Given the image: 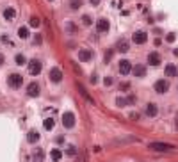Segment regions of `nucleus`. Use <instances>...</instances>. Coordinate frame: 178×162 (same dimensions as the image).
Instances as JSON below:
<instances>
[{
  "label": "nucleus",
  "mask_w": 178,
  "mask_h": 162,
  "mask_svg": "<svg viewBox=\"0 0 178 162\" xmlns=\"http://www.w3.org/2000/svg\"><path fill=\"white\" fill-rule=\"evenodd\" d=\"M148 150L166 153V152H173V150H175V144H169V143H150V144H148Z\"/></svg>",
  "instance_id": "1"
},
{
  "label": "nucleus",
  "mask_w": 178,
  "mask_h": 162,
  "mask_svg": "<svg viewBox=\"0 0 178 162\" xmlns=\"http://www.w3.org/2000/svg\"><path fill=\"white\" fill-rule=\"evenodd\" d=\"M21 84H23V77L20 73H11L7 77V86L11 89H18V87H21Z\"/></svg>",
  "instance_id": "2"
},
{
  "label": "nucleus",
  "mask_w": 178,
  "mask_h": 162,
  "mask_svg": "<svg viewBox=\"0 0 178 162\" xmlns=\"http://www.w3.org/2000/svg\"><path fill=\"white\" fill-rule=\"evenodd\" d=\"M75 123H77V118H75V114L71 111H68V112L62 114V125H64V128H73Z\"/></svg>",
  "instance_id": "3"
},
{
  "label": "nucleus",
  "mask_w": 178,
  "mask_h": 162,
  "mask_svg": "<svg viewBox=\"0 0 178 162\" xmlns=\"http://www.w3.org/2000/svg\"><path fill=\"white\" fill-rule=\"evenodd\" d=\"M41 70H43V64H41V61H37V59H32V61L29 62V73H30L32 77L39 75V73H41Z\"/></svg>",
  "instance_id": "4"
},
{
  "label": "nucleus",
  "mask_w": 178,
  "mask_h": 162,
  "mask_svg": "<svg viewBox=\"0 0 178 162\" xmlns=\"http://www.w3.org/2000/svg\"><path fill=\"white\" fill-rule=\"evenodd\" d=\"M48 75H50V80H52L53 84L62 82V77H64V75H62V70H61L59 66H53V68L50 70V73H48Z\"/></svg>",
  "instance_id": "5"
},
{
  "label": "nucleus",
  "mask_w": 178,
  "mask_h": 162,
  "mask_svg": "<svg viewBox=\"0 0 178 162\" xmlns=\"http://www.w3.org/2000/svg\"><path fill=\"white\" fill-rule=\"evenodd\" d=\"M155 93H159V95H164V93H168L169 91V82L168 80H164V78H160V80H157L155 82Z\"/></svg>",
  "instance_id": "6"
},
{
  "label": "nucleus",
  "mask_w": 178,
  "mask_h": 162,
  "mask_svg": "<svg viewBox=\"0 0 178 162\" xmlns=\"http://www.w3.org/2000/svg\"><path fill=\"white\" fill-rule=\"evenodd\" d=\"M109 29H111V23H109L107 18H100V20L96 21V30H98L100 34H107Z\"/></svg>",
  "instance_id": "7"
},
{
  "label": "nucleus",
  "mask_w": 178,
  "mask_h": 162,
  "mask_svg": "<svg viewBox=\"0 0 178 162\" xmlns=\"http://www.w3.org/2000/svg\"><path fill=\"white\" fill-rule=\"evenodd\" d=\"M132 41H134L136 45H144V43L148 41V34H146L144 30H137V32H134Z\"/></svg>",
  "instance_id": "8"
},
{
  "label": "nucleus",
  "mask_w": 178,
  "mask_h": 162,
  "mask_svg": "<svg viewBox=\"0 0 178 162\" xmlns=\"http://www.w3.org/2000/svg\"><path fill=\"white\" fill-rule=\"evenodd\" d=\"M39 91H41V87H39L37 82H30V84L27 86V96H30V98L39 96Z\"/></svg>",
  "instance_id": "9"
},
{
  "label": "nucleus",
  "mask_w": 178,
  "mask_h": 162,
  "mask_svg": "<svg viewBox=\"0 0 178 162\" xmlns=\"http://www.w3.org/2000/svg\"><path fill=\"white\" fill-rule=\"evenodd\" d=\"M144 114H146L148 118H155V116L159 114V105L153 103V102L146 103V107H144Z\"/></svg>",
  "instance_id": "10"
},
{
  "label": "nucleus",
  "mask_w": 178,
  "mask_h": 162,
  "mask_svg": "<svg viewBox=\"0 0 178 162\" xmlns=\"http://www.w3.org/2000/svg\"><path fill=\"white\" fill-rule=\"evenodd\" d=\"M146 61H148V64H150V66H159V64L162 62V57H160V54H159V52H150Z\"/></svg>",
  "instance_id": "11"
},
{
  "label": "nucleus",
  "mask_w": 178,
  "mask_h": 162,
  "mask_svg": "<svg viewBox=\"0 0 178 162\" xmlns=\"http://www.w3.org/2000/svg\"><path fill=\"white\" fill-rule=\"evenodd\" d=\"M78 59H80V62H89L93 59V52L89 48H80L78 50Z\"/></svg>",
  "instance_id": "12"
},
{
  "label": "nucleus",
  "mask_w": 178,
  "mask_h": 162,
  "mask_svg": "<svg viewBox=\"0 0 178 162\" xmlns=\"http://www.w3.org/2000/svg\"><path fill=\"white\" fill-rule=\"evenodd\" d=\"M118 68H119V73H121V75H128V73L132 71V64H130L128 59H121Z\"/></svg>",
  "instance_id": "13"
},
{
  "label": "nucleus",
  "mask_w": 178,
  "mask_h": 162,
  "mask_svg": "<svg viewBox=\"0 0 178 162\" xmlns=\"http://www.w3.org/2000/svg\"><path fill=\"white\" fill-rule=\"evenodd\" d=\"M2 14H4V20H7V21H12V20L18 16V12H16V9H14V7H5Z\"/></svg>",
  "instance_id": "14"
},
{
  "label": "nucleus",
  "mask_w": 178,
  "mask_h": 162,
  "mask_svg": "<svg viewBox=\"0 0 178 162\" xmlns=\"http://www.w3.org/2000/svg\"><path fill=\"white\" fill-rule=\"evenodd\" d=\"M132 73H134L137 78H143V77L146 75V66H144V64H136V66H132Z\"/></svg>",
  "instance_id": "15"
},
{
  "label": "nucleus",
  "mask_w": 178,
  "mask_h": 162,
  "mask_svg": "<svg viewBox=\"0 0 178 162\" xmlns=\"http://www.w3.org/2000/svg\"><path fill=\"white\" fill-rule=\"evenodd\" d=\"M116 48H118V52H121V54H127V52L130 50V43H128L127 39H119V41L116 43Z\"/></svg>",
  "instance_id": "16"
},
{
  "label": "nucleus",
  "mask_w": 178,
  "mask_h": 162,
  "mask_svg": "<svg viewBox=\"0 0 178 162\" xmlns=\"http://www.w3.org/2000/svg\"><path fill=\"white\" fill-rule=\"evenodd\" d=\"M32 162H45V152L41 148H36L32 153Z\"/></svg>",
  "instance_id": "17"
},
{
  "label": "nucleus",
  "mask_w": 178,
  "mask_h": 162,
  "mask_svg": "<svg viewBox=\"0 0 178 162\" xmlns=\"http://www.w3.org/2000/svg\"><path fill=\"white\" fill-rule=\"evenodd\" d=\"M77 89H78V91H80V95H82V96H84V98H86V100H87V102H89V103H91V105H94V100H93V98H91V96H89V93H87V91H86V87H84V86H82V84H77Z\"/></svg>",
  "instance_id": "18"
},
{
  "label": "nucleus",
  "mask_w": 178,
  "mask_h": 162,
  "mask_svg": "<svg viewBox=\"0 0 178 162\" xmlns=\"http://www.w3.org/2000/svg\"><path fill=\"white\" fill-rule=\"evenodd\" d=\"M164 71H166V77H178V68L175 64H168Z\"/></svg>",
  "instance_id": "19"
},
{
  "label": "nucleus",
  "mask_w": 178,
  "mask_h": 162,
  "mask_svg": "<svg viewBox=\"0 0 178 162\" xmlns=\"http://www.w3.org/2000/svg\"><path fill=\"white\" fill-rule=\"evenodd\" d=\"M27 141H29L30 144H36V143L39 141V134H37V130H30L29 136H27Z\"/></svg>",
  "instance_id": "20"
},
{
  "label": "nucleus",
  "mask_w": 178,
  "mask_h": 162,
  "mask_svg": "<svg viewBox=\"0 0 178 162\" xmlns=\"http://www.w3.org/2000/svg\"><path fill=\"white\" fill-rule=\"evenodd\" d=\"M66 32L71 34V36H75V34L78 32V27H77L73 21H68V23H66Z\"/></svg>",
  "instance_id": "21"
},
{
  "label": "nucleus",
  "mask_w": 178,
  "mask_h": 162,
  "mask_svg": "<svg viewBox=\"0 0 178 162\" xmlns=\"http://www.w3.org/2000/svg\"><path fill=\"white\" fill-rule=\"evenodd\" d=\"M50 157H52V161H53V162H59V161H61V157H62V152H61L59 148H53L52 153H50Z\"/></svg>",
  "instance_id": "22"
},
{
  "label": "nucleus",
  "mask_w": 178,
  "mask_h": 162,
  "mask_svg": "<svg viewBox=\"0 0 178 162\" xmlns=\"http://www.w3.org/2000/svg\"><path fill=\"white\" fill-rule=\"evenodd\" d=\"M14 62H16L18 66H23V64L27 62V59H25L23 54H16V55H14Z\"/></svg>",
  "instance_id": "23"
},
{
  "label": "nucleus",
  "mask_w": 178,
  "mask_h": 162,
  "mask_svg": "<svg viewBox=\"0 0 178 162\" xmlns=\"http://www.w3.org/2000/svg\"><path fill=\"white\" fill-rule=\"evenodd\" d=\"M18 37L27 39V37H29V29H27V27H20V29H18Z\"/></svg>",
  "instance_id": "24"
},
{
  "label": "nucleus",
  "mask_w": 178,
  "mask_h": 162,
  "mask_svg": "<svg viewBox=\"0 0 178 162\" xmlns=\"http://www.w3.org/2000/svg\"><path fill=\"white\" fill-rule=\"evenodd\" d=\"M114 103H116V107H119V109H123V107L128 105V103H127V98H123V96H118Z\"/></svg>",
  "instance_id": "25"
},
{
  "label": "nucleus",
  "mask_w": 178,
  "mask_h": 162,
  "mask_svg": "<svg viewBox=\"0 0 178 162\" xmlns=\"http://www.w3.org/2000/svg\"><path fill=\"white\" fill-rule=\"evenodd\" d=\"M82 23H84L86 27H91V25H93V16H91V14H84V16H82Z\"/></svg>",
  "instance_id": "26"
},
{
  "label": "nucleus",
  "mask_w": 178,
  "mask_h": 162,
  "mask_svg": "<svg viewBox=\"0 0 178 162\" xmlns=\"http://www.w3.org/2000/svg\"><path fill=\"white\" fill-rule=\"evenodd\" d=\"M53 125H55V121H53L52 118H46V119H45V123H43L45 130H52V128H53Z\"/></svg>",
  "instance_id": "27"
},
{
  "label": "nucleus",
  "mask_w": 178,
  "mask_h": 162,
  "mask_svg": "<svg viewBox=\"0 0 178 162\" xmlns=\"http://www.w3.org/2000/svg\"><path fill=\"white\" fill-rule=\"evenodd\" d=\"M80 5H82V0H70V9H71V11L80 9Z\"/></svg>",
  "instance_id": "28"
},
{
  "label": "nucleus",
  "mask_w": 178,
  "mask_h": 162,
  "mask_svg": "<svg viewBox=\"0 0 178 162\" xmlns=\"http://www.w3.org/2000/svg\"><path fill=\"white\" fill-rule=\"evenodd\" d=\"M29 25H30V27H39V25H41V21H39V18H37V16H32V18L29 20Z\"/></svg>",
  "instance_id": "29"
},
{
  "label": "nucleus",
  "mask_w": 178,
  "mask_h": 162,
  "mask_svg": "<svg viewBox=\"0 0 178 162\" xmlns=\"http://www.w3.org/2000/svg\"><path fill=\"white\" fill-rule=\"evenodd\" d=\"M66 153H68L70 157H75V155H77V148H75L73 144H70V146H66Z\"/></svg>",
  "instance_id": "30"
},
{
  "label": "nucleus",
  "mask_w": 178,
  "mask_h": 162,
  "mask_svg": "<svg viewBox=\"0 0 178 162\" xmlns=\"http://www.w3.org/2000/svg\"><path fill=\"white\" fill-rule=\"evenodd\" d=\"M32 43H34V45H41V43H43V36H41V34H34Z\"/></svg>",
  "instance_id": "31"
},
{
  "label": "nucleus",
  "mask_w": 178,
  "mask_h": 162,
  "mask_svg": "<svg viewBox=\"0 0 178 162\" xmlns=\"http://www.w3.org/2000/svg\"><path fill=\"white\" fill-rule=\"evenodd\" d=\"M137 139L136 137H125V139H118V141H114L116 144H119V143H136Z\"/></svg>",
  "instance_id": "32"
},
{
  "label": "nucleus",
  "mask_w": 178,
  "mask_h": 162,
  "mask_svg": "<svg viewBox=\"0 0 178 162\" xmlns=\"http://www.w3.org/2000/svg\"><path fill=\"white\" fill-rule=\"evenodd\" d=\"M118 87H119V91H128L130 89V82H121Z\"/></svg>",
  "instance_id": "33"
},
{
  "label": "nucleus",
  "mask_w": 178,
  "mask_h": 162,
  "mask_svg": "<svg viewBox=\"0 0 178 162\" xmlns=\"http://www.w3.org/2000/svg\"><path fill=\"white\" fill-rule=\"evenodd\" d=\"M103 84L109 87V86H112V84H114V78H112V77H105V78H103Z\"/></svg>",
  "instance_id": "34"
},
{
  "label": "nucleus",
  "mask_w": 178,
  "mask_h": 162,
  "mask_svg": "<svg viewBox=\"0 0 178 162\" xmlns=\"http://www.w3.org/2000/svg\"><path fill=\"white\" fill-rule=\"evenodd\" d=\"M111 57H112V50H107V52H105V64L111 62Z\"/></svg>",
  "instance_id": "35"
},
{
  "label": "nucleus",
  "mask_w": 178,
  "mask_h": 162,
  "mask_svg": "<svg viewBox=\"0 0 178 162\" xmlns=\"http://www.w3.org/2000/svg\"><path fill=\"white\" fill-rule=\"evenodd\" d=\"M128 118H130L132 121H137L141 116H139V112H130V114H128Z\"/></svg>",
  "instance_id": "36"
},
{
  "label": "nucleus",
  "mask_w": 178,
  "mask_h": 162,
  "mask_svg": "<svg viewBox=\"0 0 178 162\" xmlns=\"http://www.w3.org/2000/svg\"><path fill=\"white\" fill-rule=\"evenodd\" d=\"M127 103H128V105H130V103H136V96H134V95H130V96L127 98Z\"/></svg>",
  "instance_id": "37"
},
{
  "label": "nucleus",
  "mask_w": 178,
  "mask_h": 162,
  "mask_svg": "<svg viewBox=\"0 0 178 162\" xmlns=\"http://www.w3.org/2000/svg\"><path fill=\"white\" fill-rule=\"evenodd\" d=\"M91 82H93V84H96V82H98V75H96V73H93V75H91Z\"/></svg>",
  "instance_id": "38"
},
{
  "label": "nucleus",
  "mask_w": 178,
  "mask_h": 162,
  "mask_svg": "<svg viewBox=\"0 0 178 162\" xmlns=\"http://www.w3.org/2000/svg\"><path fill=\"white\" fill-rule=\"evenodd\" d=\"M175 39H177V36H175V34H169V36H168V41H169V43H173Z\"/></svg>",
  "instance_id": "39"
},
{
  "label": "nucleus",
  "mask_w": 178,
  "mask_h": 162,
  "mask_svg": "<svg viewBox=\"0 0 178 162\" xmlns=\"http://www.w3.org/2000/svg\"><path fill=\"white\" fill-rule=\"evenodd\" d=\"M4 62H5V57H4V55L0 54V66H4Z\"/></svg>",
  "instance_id": "40"
},
{
  "label": "nucleus",
  "mask_w": 178,
  "mask_h": 162,
  "mask_svg": "<svg viewBox=\"0 0 178 162\" xmlns=\"http://www.w3.org/2000/svg\"><path fill=\"white\" fill-rule=\"evenodd\" d=\"M89 2H91V5H98L100 4V0H89Z\"/></svg>",
  "instance_id": "41"
},
{
  "label": "nucleus",
  "mask_w": 178,
  "mask_h": 162,
  "mask_svg": "<svg viewBox=\"0 0 178 162\" xmlns=\"http://www.w3.org/2000/svg\"><path fill=\"white\" fill-rule=\"evenodd\" d=\"M177 127H178V118H177Z\"/></svg>",
  "instance_id": "42"
},
{
  "label": "nucleus",
  "mask_w": 178,
  "mask_h": 162,
  "mask_svg": "<svg viewBox=\"0 0 178 162\" xmlns=\"http://www.w3.org/2000/svg\"><path fill=\"white\" fill-rule=\"evenodd\" d=\"M50 2H52V0H50Z\"/></svg>",
  "instance_id": "43"
}]
</instances>
